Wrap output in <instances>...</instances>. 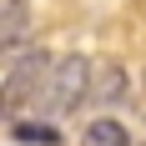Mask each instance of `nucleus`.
<instances>
[{"label":"nucleus","instance_id":"1","mask_svg":"<svg viewBox=\"0 0 146 146\" xmlns=\"http://www.w3.org/2000/svg\"><path fill=\"white\" fill-rule=\"evenodd\" d=\"M91 76H96V66H91L86 56H66L50 66V76H45V91H40V111L45 116H71L81 101H91Z\"/></svg>","mask_w":146,"mask_h":146},{"label":"nucleus","instance_id":"2","mask_svg":"<svg viewBox=\"0 0 146 146\" xmlns=\"http://www.w3.org/2000/svg\"><path fill=\"white\" fill-rule=\"evenodd\" d=\"M45 76H50V56H45V50H25L20 66H15V71L5 76V86H0V116L15 121L25 106H35L40 91H45Z\"/></svg>","mask_w":146,"mask_h":146},{"label":"nucleus","instance_id":"3","mask_svg":"<svg viewBox=\"0 0 146 146\" xmlns=\"http://www.w3.org/2000/svg\"><path fill=\"white\" fill-rule=\"evenodd\" d=\"M91 101L96 106H121L126 101V71H121L116 60H101L96 76H91Z\"/></svg>","mask_w":146,"mask_h":146},{"label":"nucleus","instance_id":"4","mask_svg":"<svg viewBox=\"0 0 146 146\" xmlns=\"http://www.w3.org/2000/svg\"><path fill=\"white\" fill-rule=\"evenodd\" d=\"M25 25H30V10L25 0H0V50L25 40Z\"/></svg>","mask_w":146,"mask_h":146},{"label":"nucleus","instance_id":"5","mask_svg":"<svg viewBox=\"0 0 146 146\" xmlns=\"http://www.w3.org/2000/svg\"><path fill=\"white\" fill-rule=\"evenodd\" d=\"M81 146H126V126L111 121V116H96L86 131H81Z\"/></svg>","mask_w":146,"mask_h":146},{"label":"nucleus","instance_id":"6","mask_svg":"<svg viewBox=\"0 0 146 146\" xmlns=\"http://www.w3.org/2000/svg\"><path fill=\"white\" fill-rule=\"evenodd\" d=\"M15 141H30V146H60V131L50 126V121H20L15 116Z\"/></svg>","mask_w":146,"mask_h":146}]
</instances>
